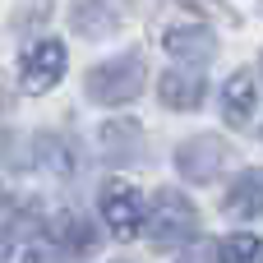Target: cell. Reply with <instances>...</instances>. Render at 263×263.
Here are the masks:
<instances>
[{"mask_svg": "<svg viewBox=\"0 0 263 263\" xmlns=\"http://www.w3.org/2000/svg\"><path fill=\"white\" fill-rule=\"evenodd\" d=\"M83 88H88V97L97 106H125V102H134L143 92V55L129 51V55L92 65L88 79H83Z\"/></svg>", "mask_w": 263, "mask_h": 263, "instance_id": "1", "label": "cell"}, {"mask_svg": "<svg viewBox=\"0 0 263 263\" xmlns=\"http://www.w3.org/2000/svg\"><path fill=\"white\" fill-rule=\"evenodd\" d=\"M143 227H148V236L157 245H185V240L199 236V213H194V203L180 190H157Z\"/></svg>", "mask_w": 263, "mask_h": 263, "instance_id": "2", "label": "cell"}, {"mask_svg": "<svg viewBox=\"0 0 263 263\" xmlns=\"http://www.w3.org/2000/svg\"><path fill=\"white\" fill-rule=\"evenodd\" d=\"M227 157H231L227 139H217V134H199V139H185V143L176 148V171H180L185 180H194V185H208V180L222 176Z\"/></svg>", "mask_w": 263, "mask_h": 263, "instance_id": "3", "label": "cell"}, {"mask_svg": "<svg viewBox=\"0 0 263 263\" xmlns=\"http://www.w3.org/2000/svg\"><path fill=\"white\" fill-rule=\"evenodd\" d=\"M65 69H69V51H65L60 42H37V46H28L23 60H18V74H23V88H28V92H46L51 83L65 79Z\"/></svg>", "mask_w": 263, "mask_h": 263, "instance_id": "4", "label": "cell"}, {"mask_svg": "<svg viewBox=\"0 0 263 263\" xmlns=\"http://www.w3.org/2000/svg\"><path fill=\"white\" fill-rule=\"evenodd\" d=\"M102 217H106V227L116 231V236H139L143 231V217H148V208H143V194L134 190V185H106V194H102Z\"/></svg>", "mask_w": 263, "mask_h": 263, "instance_id": "5", "label": "cell"}, {"mask_svg": "<svg viewBox=\"0 0 263 263\" xmlns=\"http://www.w3.org/2000/svg\"><path fill=\"white\" fill-rule=\"evenodd\" d=\"M157 97H162V106H171V111H194V106L203 102V74H199V65L166 69L162 83H157Z\"/></svg>", "mask_w": 263, "mask_h": 263, "instance_id": "6", "label": "cell"}, {"mask_svg": "<svg viewBox=\"0 0 263 263\" xmlns=\"http://www.w3.org/2000/svg\"><path fill=\"white\" fill-rule=\"evenodd\" d=\"M162 46H166L180 65H199V69H203V65L213 60V46H217V42H213V32H208L203 23H190V28H166Z\"/></svg>", "mask_w": 263, "mask_h": 263, "instance_id": "7", "label": "cell"}, {"mask_svg": "<svg viewBox=\"0 0 263 263\" xmlns=\"http://www.w3.org/2000/svg\"><path fill=\"white\" fill-rule=\"evenodd\" d=\"M97 143H102L106 162H134L143 153V129L134 120H106L102 134H97Z\"/></svg>", "mask_w": 263, "mask_h": 263, "instance_id": "8", "label": "cell"}, {"mask_svg": "<svg viewBox=\"0 0 263 263\" xmlns=\"http://www.w3.org/2000/svg\"><path fill=\"white\" fill-rule=\"evenodd\" d=\"M231 217H263V166H250L231 180L227 190V203H222Z\"/></svg>", "mask_w": 263, "mask_h": 263, "instance_id": "9", "label": "cell"}, {"mask_svg": "<svg viewBox=\"0 0 263 263\" xmlns=\"http://www.w3.org/2000/svg\"><path fill=\"white\" fill-rule=\"evenodd\" d=\"M254 106H259V88L245 69H236L222 88V111H227L231 125H245V120H254Z\"/></svg>", "mask_w": 263, "mask_h": 263, "instance_id": "10", "label": "cell"}, {"mask_svg": "<svg viewBox=\"0 0 263 263\" xmlns=\"http://www.w3.org/2000/svg\"><path fill=\"white\" fill-rule=\"evenodd\" d=\"M51 240H55L60 250H69V254H88V250L97 245V231H92L83 217L65 213V217H55V222H51Z\"/></svg>", "mask_w": 263, "mask_h": 263, "instance_id": "11", "label": "cell"}, {"mask_svg": "<svg viewBox=\"0 0 263 263\" xmlns=\"http://www.w3.org/2000/svg\"><path fill=\"white\" fill-rule=\"evenodd\" d=\"M217 259L227 263H263V240L259 236H231L217 245Z\"/></svg>", "mask_w": 263, "mask_h": 263, "instance_id": "12", "label": "cell"}, {"mask_svg": "<svg viewBox=\"0 0 263 263\" xmlns=\"http://www.w3.org/2000/svg\"><path fill=\"white\" fill-rule=\"evenodd\" d=\"M0 106H5V83H0Z\"/></svg>", "mask_w": 263, "mask_h": 263, "instance_id": "13", "label": "cell"}, {"mask_svg": "<svg viewBox=\"0 0 263 263\" xmlns=\"http://www.w3.org/2000/svg\"><path fill=\"white\" fill-rule=\"evenodd\" d=\"M0 254H9V250H5V240H0Z\"/></svg>", "mask_w": 263, "mask_h": 263, "instance_id": "14", "label": "cell"}, {"mask_svg": "<svg viewBox=\"0 0 263 263\" xmlns=\"http://www.w3.org/2000/svg\"><path fill=\"white\" fill-rule=\"evenodd\" d=\"M259 65H263V60H259Z\"/></svg>", "mask_w": 263, "mask_h": 263, "instance_id": "15", "label": "cell"}]
</instances>
